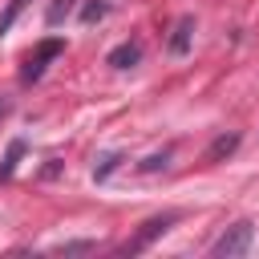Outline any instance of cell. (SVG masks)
Masks as SVG:
<instances>
[{"label": "cell", "instance_id": "277c9868", "mask_svg": "<svg viewBox=\"0 0 259 259\" xmlns=\"http://www.w3.org/2000/svg\"><path fill=\"white\" fill-rule=\"evenodd\" d=\"M138 61H142V45H138V40H121V45L109 53V65H113V69H134Z\"/></svg>", "mask_w": 259, "mask_h": 259}, {"label": "cell", "instance_id": "9c48e42d", "mask_svg": "<svg viewBox=\"0 0 259 259\" xmlns=\"http://www.w3.org/2000/svg\"><path fill=\"white\" fill-rule=\"evenodd\" d=\"M105 12H109L105 4H85V12H81V20H101Z\"/></svg>", "mask_w": 259, "mask_h": 259}, {"label": "cell", "instance_id": "30bf717a", "mask_svg": "<svg viewBox=\"0 0 259 259\" xmlns=\"http://www.w3.org/2000/svg\"><path fill=\"white\" fill-rule=\"evenodd\" d=\"M61 255H81V251H93V243H65V247H57Z\"/></svg>", "mask_w": 259, "mask_h": 259}, {"label": "cell", "instance_id": "3957f363", "mask_svg": "<svg viewBox=\"0 0 259 259\" xmlns=\"http://www.w3.org/2000/svg\"><path fill=\"white\" fill-rule=\"evenodd\" d=\"M57 53H61V40H45V45H40V49H36V53L28 57V65H24L20 81H24V85H28V81H36V77L45 73V61H53Z\"/></svg>", "mask_w": 259, "mask_h": 259}, {"label": "cell", "instance_id": "7a4b0ae2", "mask_svg": "<svg viewBox=\"0 0 259 259\" xmlns=\"http://www.w3.org/2000/svg\"><path fill=\"white\" fill-rule=\"evenodd\" d=\"M174 223H178V210H166V214L146 219V223H142V231H138L134 239H125V243H121V255H142V251H146V247H150L158 235H166Z\"/></svg>", "mask_w": 259, "mask_h": 259}, {"label": "cell", "instance_id": "6da1fadb", "mask_svg": "<svg viewBox=\"0 0 259 259\" xmlns=\"http://www.w3.org/2000/svg\"><path fill=\"white\" fill-rule=\"evenodd\" d=\"M251 243H255V227H251L247 219H239V223H231V227L210 243V255H214V259H239V255L251 251Z\"/></svg>", "mask_w": 259, "mask_h": 259}, {"label": "cell", "instance_id": "ba28073f", "mask_svg": "<svg viewBox=\"0 0 259 259\" xmlns=\"http://www.w3.org/2000/svg\"><path fill=\"white\" fill-rule=\"evenodd\" d=\"M117 162H121V158H117V154H109V158H101V166H97V170H93V178H97V182H101V178H109V174H113V170H117Z\"/></svg>", "mask_w": 259, "mask_h": 259}, {"label": "cell", "instance_id": "8fae6325", "mask_svg": "<svg viewBox=\"0 0 259 259\" xmlns=\"http://www.w3.org/2000/svg\"><path fill=\"white\" fill-rule=\"evenodd\" d=\"M8 113H12V97H0V121H4Z\"/></svg>", "mask_w": 259, "mask_h": 259}, {"label": "cell", "instance_id": "52a82bcc", "mask_svg": "<svg viewBox=\"0 0 259 259\" xmlns=\"http://www.w3.org/2000/svg\"><path fill=\"white\" fill-rule=\"evenodd\" d=\"M20 154H24V142H12V150H8V158H4V166H0V174H4V178L16 170V158H20Z\"/></svg>", "mask_w": 259, "mask_h": 259}, {"label": "cell", "instance_id": "5b68a950", "mask_svg": "<svg viewBox=\"0 0 259 259\" xmlns=\"http://www.w3.org/2000/svg\"><path fill=\"white\" fill-rule=\"evenodd\" d=\"M190 32H194V20L182 16V20L174 24V32H170V53H174V57H182V53L190 49Z\"/></svg>", "mask_w": 259, "mask_h": 259}, {"label": "cell", "instance_id": "8992f818", "mask_svg": "<svg viewBox=\"0 0 259 259\" xmlns=\"http://www.w3.org/2000/svg\"><path fill=\"white\" fill-rule=\"evenodd\" d=\"M235 146H239V134H219V138L210 142V150H206V162H219V158L235 154Z\"/></svg>", "mask_w": 259, "mask_h": 259}]
</instances>
